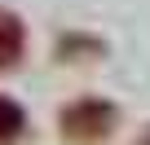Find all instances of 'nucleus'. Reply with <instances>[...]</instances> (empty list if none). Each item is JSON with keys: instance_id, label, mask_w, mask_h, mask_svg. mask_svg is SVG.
Masks as SVG:
<instances>
[{"instance_id": "f03ea898", "label": "nucleus", "mask_w": 150, "mask_h": 145, "mask_svg": "<svg viewBox=\"0 0 150 145\" xmlns=\"http://www.w3.org/2000/svg\"><path fill=\"white\" fill-rule=\"evenodd\" d=\"M18 127H22V110H18L13 101H5V97H0V141L18 136Z\"/></svg>"}, {"instance_id": "f257e3e1", "label": "nucleus", "mask_w": 150, "mask_h": 145, "mask_svg": "<svg viewBox=\"0 0 150 145\" xmlns=\"http://www.w3.org/2000/svg\"><path fill=\"white\" fill-rule=\"evenodd\" d=\"M18 48H22V27H18V18H13V13H0V66L13 62Z\"/></svg>"}]
</instances>
